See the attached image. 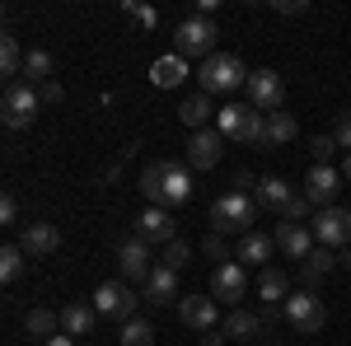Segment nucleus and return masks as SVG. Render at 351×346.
<instances>
[{"label":"nucleus","instance_id":"dca6fc26","mask_svg":"<svg viewBox=\"0 0 351 346\" xmlns=\"http://www.w3.org/2000/svg\"><path fill=\"white\" fill-rule=\"evenodd\" d=\"M220 155H225V136H220L216 127L192 132V140H188V169H216Z\"/></svg>","mask_w":351,"mask_h":346},{"label":"nucleus","instance_id":"20e7f679","mask_svg":"<svg viewBox=\"0 0 351 346\" xmlns=\"http://www.w3.org/2000/svg\"><path fill=\"white\" fill-rule=\"evenodd\" d=\"M253 215H258V201L248 197V192H225L216 197V206H211V225H216V234H253Z\"/></svg>","mask_w":351,"mask_h":346},{"label":"nucleus","instance_id":"b1692460","mask_svg":"<svg viewBox=\"0 0 351 346\" xmlns=\"http://www.w3.org/2000/svg\"><path fill=\"white\" fill-rule=\"evenodd\" d=\"M211 112H216L211 94H192V99H183V103H178V122H183V127H192V132H206Z\"/></svg>","mask_w":351,"mask_h":346},{"label":"nucleus","instance_id":"f3484780","mask_svg":"<svg viewBox=\"0 0 351 346\" xmlns=\"http://www.w3.org/2000/svg\"><path fill=\"white\" fill-rule=\"evenodd\" d=\"M141 299H145L150 309H169L173 299H183V295H178V271L160 262L155 271H150V281H145V295H141Z\"/></svg>","mask_w":351,"mask_h":346},{"label":"nucleus","instance_id":"6e6552de","mask_svg":"<svg viewBox=\"0 0 351 346\" xmlns=\"http://www.w3.org/2000/svg\"><path fill=\"white\" fill-rule=\"evenodd\" d=\"M281 314H286V323H291L295 332H319L328 323V309L314 291H291V299L281 304Z\"/></svg>","mask_w":351,"mask_h":346},{"label":"nucleus","instance_id":"ddd939ff","mask_svg":"<svg viewBox=\"0 0 351 346\" xmlns=\"http://www.w3.org/2000/svg\"><path fill=\"white\" fill-rule=\"evenodd\" d=\"M117 267H122V281H127V286H132V281H150V271H155V262H150V243L132 234V239L117 248Z\"/></svg>","mask_w":351,"mask_h":346},{"label":"nucleus","instance_id":"aec40b11","mask_svg":"<svg viewBox=\"0 0 351 346\" xmlns=\"http://www.w3.org/2000/svg\"><path fill=\"white\" fill-rule=\"evenodd\" d=\"M291 183L286 178H276V173H267V178H258V187H253V201L263 206V211H281L286 215V206H291Z\"/></svg>","mask_w":351,"mask_h":346},{"label":"nucleus","instance_id":"f03ea898","mask_svg":"<svg viewBox=\"0 0 351 346\" xmlns=\"http://www.w3.org/2000/svg\"><path fill=\"white\" fill-rule=\"evenodd\" d=\"M216 132L225 140H243V145H263L267 132V112H258L253 103H230L216 112Z\"/></svg>","mask_w":351,"mask_h":346},{"label":"nucleus","instance_id":"f704fd0d","mask_svg":"<svg viewBox=\"0 0 351 346\" xmlns=\"http://www.w3.org/2000/svg\"><path fill=\"white\" fill-rule=\"evenodd\" d=\"M122 14H127L132 24H141V28H155V24H160V14H155L150 5H136V0H127V5H122Z\"/></svg>","mask_w":351,"mask_h":346},{"label":"nucleus","instance_id":"37998d69","mask_svg":"<svg viewBox=\"0 0 351 346\" xmlns=\"http://www.w3.org/2000/svg\"><path fill=\"white\" fill-rule=\"evenodd\" d=\"M202 346H225V332H206V337H202Z\"/></svg>","mask_w":351,"mask_h":346},{"label":"nucleus","instance_id":"a878e982","mask_svg":"<svg viewBox=\"0 0 351 346\" xmlns=\"http://www.w3.org/2000/svg\"><path fill=\"white\" fill-rule=\"evenodd\" d=\"M295 117L291 112H267V132H263V150H276V145H286V140H295Z\"/></svg>","mask_w":351,"mask_h":346},{"label":"nucleus","instance_id":"4468645a","mask_svg":"<svg viewBox=\"0 0 351 346\" xmlns=\"http://www.w3.org/2000/svg\"><path fill=\"white\" fill-rule=\"evenodd\" d=\"M271 239H276V248H281V253H286L291 262H304V258H309V253L319 248L314 230H309V225H291V220H281Z\"/></svg>","mask_w":351,"mask_h":346},{"label":"nucleus","instance_id":"412c9836","mask_svg":"<svg viewBox=\"0 0 351 346\" xmlns=\"http://www.w3.org/2000/svg\"><path fill=\"white\" fill-rule=\"evenodd\" d=\"M258 299H263V309H281V304L291 299V276H286L281 267H263V276H258Z\"/></svg>","mask_w":351,"mask_h":346},{"label":"nucleus","instance_id":"bb28decb","mask_svg":"<svg viewBox=\"0 0 351 346\" xmlns=\"http://www.w3.org/2000/svg\"><path fill=\"white\" fill-rule=\"evenodd\" d=\"M332 267H337V258H332V248H324V243H319V248H314V253H309V258L300 262V276H304V291H309L314 281H324V276L332 271Z\"/></svg>","mask_w":351,"mask_h":346},{"label":"nucleus","instance_id":"1a4fd4ad","mask_svg":"<svg viewBox=\"0 0 351 346\" xmlns=\"http://www.w3.org/2000/svg\"><path fill=\"white\" fill-rule=\"evenodd\" d=\"M243 89H248V103L258 108V112H281V103H286V84H281V75L267 71V66L253 71Z\"/></svg>","mask_w":351,"mask_h":346},{"label":"nucleus","instance_id":"f8f14e48","mask_svg":"<svg viewBox=\"0 0 351 346\" xmlns=\"http://www.w3.org/2000/svg\"><path fill=\"white\" fill-rule=\"evenodd\" d=\"M243 295H248V271H243V262H220L211 271V299L216 304H239Z\"/></svg>","mask_w":351,"mask_h":346},{"label":"nucleus","instance_id":"393cba45","mask_svg":"<svg viewBox=\"0 0 351 346\" xmlns=\"http://www.w3.org/2000/svg\"><path fill=\"white\" fill-rule=\"evenodd\" d=\"M225 337H263L267 332V319L263 314H248V309H230V319L220 323Z\"/></svg>","mask_w":351,"mask_h":346},{"label":"nucleus","instance_id":"a18cd8bd","mask_svg":"<svg viewBox=\"0 0 351 346\" xmlns=\"http://www.w3.org/2000/svg\"><path fill=\"white\" fill-rule=\"evenodd\" d=\"M47 346H75V342H71V337L61 332V337H52V342H47Z\"/></svg>","mask_w":351,"mask_h":346},{"label":"nucleus","instance_id":"2eb2a0df","mask_svg":"<svg viewBox=\"0 0 351 346\" xmlns=\"http://www.w3.org/2000/svg\"><path fill=\"white\" fill-rule=\"evenodd\" d=\"M178 319L188 323L192 332H216L220 304L211 299V295H183V299H178Z\"/></svg>","mask_w":351,"mask_h":346},{"label":"nucleus","instance_id":"423d86ee","mask_svg":"<svg viewBox=\"0 0 351 346\" xmlns=\"http://www.w3.org/2000/svg\"><path fill=\"white\" fill-rule=\"evenodd\" d=\"M5 127L10 132H24V127H33L38 122V108H43V94L33 89V84H24V80H14V84H5Z\"/></svg>","mask_w":351,"mask_h":346},{"label":"nucleus","instance_id":"9b49d317","mask_svg":"<svg viewBox=\"0 0 351 346\" xmlns=\"http://www.w3.org/2000/svg\"><path fill=\"white\" fill-rule=\"evenodd\" d=\"M314 239L324 243V248H347L351 243V211H342V206H328V211L314 215Z\"/></svg>","mask_w":351,"mask_h":346},{"label":"nucleus","instance_id":"6ab92c4d","mask_svg":"<svg viewBox=\"0 0 351 346\" xmlns=\"http://www.w3.org/2000/svg\"><path fill=\"white\" fill-rule=\"evenodd\" d=\"M56 243H61V234H56V225H47V220H33V225H24V234H19V248H24L28 258H47V253H56Z\"/></svg>","mask_w":351,"mask_h":346},{"label":"nucleus","instance_id":"a211bd4d","mask_svg":"<svg viewBox=\"0 0 351 346\" xmlns=\"http://www.w3.org/2000/svg\"><path fill=\"white\" fill-rule=\"evenodd\" d=\"M136 239H145V243H173V215L164 211V206L141 211V220H136Z\"/></svg>","mask_w":351,"mask_h":346},{"label":"nucleus","instance_id":"4be33fe9","mask_svg":"<svg viewBox=\"0 0 351 346\" xmlns=\"http://www.w3.org/2000/svg\"><path fill=\"white\" fill-rule=\"evenodd\" d=\"M94 323H99V309H94V304L66 299V309H61V332H66V337H89Z\"/></svg>","mask_w":351,"mask_h":346},{"label":"nucleus","instance_id":"f257e3e1","mask_svg":"<svg viewBox=\"0 0 351 346\" xmlns=\"http://www.w3.org/2000/svg\"><path fill=\"white\" fill-rule=\"evenodd\" d=\"M141 197L150 201V206H183L192 197V178H188V169L183 164H173V160H155V164H145L141 169Z\"/></svg>","mask_w":351,"mask_h":346},{"label":"nucleus","instance_id":"c9c22d12","mask_svg":"<svg viewBox=\"0 0 351 346\" xmlns=\"http://www.w3.org/2000/svg\"><path fill=\"white\" fill-rule=\"evenodd\" d=\"M188 258H192V248H188L183 239L164 243V267H173V271H183V267H188Z\"/></svg>","mask_w":351,"mask_h":346},{"label":"nucleus","instance_id":"a19ab883","mask_svg":"<svg viewBox=\"0 0 351 346\" xmlns=\"http://www.w3.org/2000/svg\"><path fill=\"white\" fill-rule=\"evenodd\" d=\"M271 10H276V14H304L309 5H304V0H276Z\"/></svg>","mask_w":351,"mask_h":346},{"label":"nucleus","instance_id":"cd10ccee","mask_svg":"<svg viewBox=\"0 0 351 346\" xmlns=\"http://www.w3.org/2000/svg\"><path fill=\"white\" fill-rule=\"evenodd\" d=\"M271 248H276V239H267V234H243L234 243V262H267Z\"/></svg>","mask_w":351,"mask_h":346},{"label":"nucleus","instance_id":"9d476101","mask_svg":"<svg viewBox=\"0 0 351 346\" xmlns=\"http://www.w3.org/2000/svg\"><path fill=\"white\" fill-rule=\"evenodd\" d=\"M342 169H332V164H314L309 169V178H304V197L319 206V211H328V206H337V192H342Z\"/></svg>","mask_w":351,"mask_h":346},{"label":"nucleus","instance_id":"e433bc0d","mask_svg":"<svg viewBox=\"0 0 351 346\" xmlns=\"http://www.w3.org/2000/svg\"><path fill=\"white\" fill-rule=\"evenodd\" d=\"M202 248H206V258H211V262H234V258H230V243H225V234H216V230H211V234H206V243H202Z\"/></svg>","mask_w":351,"mask_h":346},{"label":"nucleus","instance_id":"c03bdc74","mask_svg":"<svg viewBox=\"0 0 351 346\" xmlns=\"http://www.w3.org/2000/svg\"><path fill=\"white\" fill-rule=\"evenodd\" d=\"M342 178L351 183V155H342Z\"/></svg>","mask_w":351,"mask_h":346},{"label":"nucleus","instance_id":"72a5a7b5","mask_svg":"<svg viewBox=\"0 0 351 346\" xmlns=\"http://www.w3.org/2000/svg\"><path fill=\"white\" fill-rule=\"evenodd\" d=\"M337 150H342V145L332 140V132H328V136H314V140H309V155H314V164H332V155H337Z\"/></svg>","mask_w":351,"mask_h":346},{"label":"nucleus","instance_id":"ea45409f","mask_svg":"<svg viewBox=\"0 0 351 346\" xmlns=\"http://www.w3.org/2000/svg\"><path fill=\"white\" fill-rule=\"evenodd\" d=\"M0 225H19V201H14V192L0 197Z\"/></svg>","mask_w":351,"mask_h":346},{"label":"nucleus","instance_id":"7c9ffc66","mask_svg":"<svg viewBox=\"0 0 351 346\" xmlns=\"http://www.w3.org/2000/svg\"><path fill=\"white\" fill-rule=\"evenodd\" d=\"M24 328L33 332V337H61V314H52V309H28V319H24Z\"/></svg>","mask_w":351,"mask_h":346},{"label":"nucleus","instance_id":"79ce46f5","mask_svg":"<svg viewBox=\"0 0 351 346\" xmlns=\"http://www.w3.org/2000/svg\"><path fill=\"white\" fill-rule=\"evenodd\" d=\"M38 94H43V103H61V99H66V94H61V84H56V80H47L43 89H38Z\"/></svg>","mask_w":351,"mask_h":346},{"label":"nucleus","instance_id":"7ed1b4c3","mask_svg":"<svg viewBox=\"0 0 351 346\" xmlns=\"http://www.w3.org/2000/svg\"><path fill=\"white\" fill-rule=\"evenodd\" d=\"M248 66H243L239 56H230V52H216L211 61H202V71H197V80H202V94H234V89H243L248 84Z\"/></svg>","mask_w":351,"mask_h":346},{"label":"nucleus","instance_id":"c85d7f7f","mask_svg":"<svg viewBox=\"0 0 351 346\" xmlns=\"http://www.w3.org/2000/svg\"><path fill=\"white\" fill-rule=\"evenodd\" d=\"M47 80H52V52L33 47V52L24 56V84H33V89H43Z\"/></svg>","mask_w":351,"mask_h":346},{"label":"nucleus","instance_id":"2f4dec72","mask_svg":"<svg viewBox=\"0 0 351 346\" xmlns=\"http://www.w3.org/2000/svg\"><path fill=\"white\" fill-rule=\"evenodd\" d=\"M24 248H19V243H5V248H0V281H5V286H14V281H19V276H24Z\"/></svg>","mask_w":351,"mask_h":346},{"label":"nucleus","instance_id":"0eeeda50","mask_svg":"<svg viewBox=\"0 0 351 346\" xmlns=\"http://www.w3.org/2000/svg\"><path fill=\"white\" fill-rule=\"evenodd\" d=\"M136 304H141V295H136L127 281H104V286L94 291V309H99V319L132 323L136 319Z\"/></svg>","mask_w":351,"mask_h":346},{"label":"nucleus","instance_id":"39448f33","mask_svg":"<svg viewBox=\"0 0 351 346\" xmlns=\"http://www.w3.org/2000/svg\"><path fill=\"white\" fill-rule=\"evenodd\" d=\"M216 19H202V14H192V19H183V24L173 28V52L183 56V61H192V56H202V61H211L216 56Z\"/></svg>","mask_w":351,"mask_h":346},{"label":"nucleus","instance_id":"58836bf2","mask_svg":"<svg viewBox=\"0 0 351 346\" xmlns=\"http://www.w3.org/2000/svg\"><path fill=\"white\" fill-rule=\"evenodd\" d=\"M332 140L342 145V155H351V108H347V112H337V122H332Z\"/></svg>","mask_w":351,"mask_h":346},{"label":"nucleus","instance_id":"4c0bfd02","mask_svg":"<svg viewBox=\"0 0 351 346\" xmlns=\"http://www.w3.org/2000/svg\"><path fill=\"white\" fill-rule=\"evenodd\" d=\"M314 211H319V206H314L309 197H291V206H286V215H281V220H291V225H304V220H309Z\"/></svg>","mask_w":351,"mask_h":346},{"label":"nucleus","instance_id":"c756f323","mask_svg":"<svg viewBox=\"0 0 351 346\" xmlns=\"http://www.w3.org/2000/svg\"><path fill=\"white\" fill-rule=\"evenodd\" d=\"M0 75H5L10 84L24 80V52H19L14 38H0Z\"/></svg>","mask_w":351,"mask_h":346},{"label":"nucleus","instance_id":"5701e85b","mask_svg":"<svg viewBox=\"0 0 351 346\" xmlns=\"http://www.w3.org/2000/svg\"><path fill=\"white\" fill-rule=\"evenodd\" d=\"M183 80H188V61L178 52L160 56V61L150 66V84H155V89H173V84H183Z\"/></svg>","mask_w":351,"mask_h":346},{"label":"nucleus","instance_id":"473e14b6","mask_svg":"<svg viewBox=\"0 0 351 346\" xmlns=\"http://www.w3.org/2000/svg\"><path fill=\"white\" fill-rule=\"evenodd\" d=\"M122 346H155V328H150L145 319L122 323Z\"/></svg>","mask_w":351,"mask_h":346}]
</instances>
